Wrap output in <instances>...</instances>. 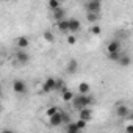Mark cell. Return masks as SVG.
<instances>
[{
  "instance_id": "cell-1",
  "label": "cell",
  "mask_w": 133,
  "mask_h": 133,
  "mask_svg": "<svg viewBox=\"0 0 133 133\" xmlns=\"http://www.w3.org/2000/svg\"><path fill=\"white\" fill-rule=\"evenodd\" d=\"M71 103H72V107H74L75 110H82V108H85V107L94 105L96 100H94V97H91L89 94H80V92H78V94H74Z\"/></svg>"
},
{
  "instance_id": "cell-2",
  "label": "cell",
  "mask_w": 133,
  "mask_h": 133,
  "mask_svg": "<svg viewBox=\"0 0 133 133\" xmlns=\"http://www.w3.org/2000/svg\"><path fill=\"white\" fill-rule=\"evenodd\" d=\"M116 114L121 117V119H131V110L127 107V105H124V103H121V105H117L116 107Z\"/></svg>"
},
{
  "instance_id": "cell-3",
  "label": "cell",
  "mask_w": 133,
  "mask_h": 133,
  "mask_svg": "<svg viewBox=\"0 0 133 133\" xmlns=\"http://www.w3.org/2000/svg\"><path fill=\"white\" fill-rule=\"evenodd\" d=\"M27 89H28V88H27V83H25L24 80H19V78H17V80L13 82V91H14L16 94L24 96V94L27 92Z\"/></svg>"
},
{
  "instance_id": "cell-4",
  "label": "cell",
  "mask_w": 133,
  "mask_h": 133,
  "mask_svg": "<svg viewBox=\"0 0 133 133\" xmlns=\"http://www.w3.org/2000/svg\"><path fill=\"white\" fill-rule=\"evenodd\" d=\"M49 124H50L52 127H58V125H61V124H63V111L58 110L55 114L49 116Z\"/></svg>"
},
{
  "instance_id": "cell-5",
  "label": "cell",
  "mask_w": 133,
  "mask_h": 133,
  "mask_svg": "<svg viewBox=\"0 0 133 133\" xmlns=\"http://www.w3.org/2000/svg\"><path fill=\"white\" fill-rule=\"evenodd\" d=\"M68 28H69V33H77L82 28V24H80L78 19L71 17V19H68Z\"/></svg>"
},
{
  "instance_id": "cell-6",
  "label": "cell",
  "mask_w": 133,
  "mask_h": 133,
  "mask_svg": "<svg viewBox=\"0 0 133 133\" xmlns=\"http://www.w3.org/2000/svg\"><path fill=\"white\" fill-rule=\"evenodd\" d=\"M78 119H83V121L89 122V121L92 119V110H91L89 107H85V108L78 110Z\"/></svg>"
},
{
  "instance_id": "cell-7",
  "label": "cell",
  "mask_w": 133,
  "mask_h": 133,
  "mask_svg": "<svg viewBox=\"0 0 133 133\" xmlns=\"http://www.w3.org/2000/svg\"><path fill=\"white\" fill-rule=\"evenodd\" d=\"M100 8H102V3L97 2V0H89L86 3V11L88 13H100Z\"/></svg>"
},
{
  "instance_id": "cell-8",
  "label": "cell",
  "mask_w": 133,
  "mask_h": 133,
  "mask_svg": "<svg viewBox=\"0 0 133 133\" xmlns=\"http://www.w3.org/2000/svg\"><path fill=\"white\" fill-rule=\"evenodd\" d=\"M53 88H55V78H52V77L45 78V82L42 83V91L44 92H52Z\"/></svg>"
},
{
  "instance_id": "cell-9",
  "label": "cell",
  "mask_w": 133,
  "mask_h": 133,
  "mask_svg": "<svg viewBox=\"0 0 133 133\" xmlns=\"http://www.w3.org/2000/svg\"><path fill=\"white\" fill-rule=\"evenodd\" d=\"M116 63H117V64H121L122 68H128V66L131 64V58H130V56H128L127 53H122V55L119 56V59H117Z\"/></svg>"
},
{
  "instance_id": "cell-10",
  "label": "cell",
  "mask_w": 133,
  "mask_h": 133,
  "mask_svg": "<svg viewBox=\"0 0 133 133\" xmlns=\"http://www.w3.org/2000/svg\"><path fill=\"white\" fill-rule=\"evenodd\" d=\"M28 59H30V56H28V53H25L22 49L16 53V61L17 63H21V64H25V63H28Z\"/></svg>"
},
{
  "instance_id": "cell-11",
  "label": "cell",
  "mask_w": 133,
  "mask_h": 133,
  "mask_svg": "<svg viewBox=\"0 0 133 133\" xmlns=\"http://www.w3.org/2000/svg\"><path fill=\"white\" fill-rule=\"evenodd\" d=\"M121 45H122V44H121V41H119V39H113V41L107 45V53H108V52H116V50H121Z\"/></svg>"
},
{
  "instance_id": "cell-12",
  "label": "cell",
  "mask_w": 133,
  "mask_h": 133,
  "mask_svg": "<svg viewBox=\"0 0 133 133\" xmlns=\"http://www.w3.org/2000/svg\"><path fill=\"white\" fill-rule=\"evenodd\" d=\"M68 88H66V82L63 80V78H55V88H53V91H58V92H63V91H66Z\"/></svg>"
},
{
  "instance_id": "cell-13",
  "label": "cell",
  "mask_w": 133,
  "mask_h": 133,
  "mask_svg": "<svg viewBox=\"0 0 133 133\" xmlns=\"http://www.w3.org/2000/svg\"><path fill=\"white\" fill-rule=\"evenodd\" d=\"M77 69H78V63H77V59L72 58V59L68 63V66H66V71H68L69 74H75Z\"/></svg>"
},
{
  "instance_id": "cell-14",
  "label": "cell",
  "mask_w": 133,
  "mask_h": 133,
  "mask_svg": "<svg viewBox=\"0 0 133 133\" xmlns=\"http://www.w3.org/2000/svg\"><path fill=\"white\" fill-rule=\"evenodd\" d=\"M56 27H58V31L59 33H69V28H68V19H61L56 22Z\"/></svg>"
},
{
  "instance_id": "cell-15",
  "label": "cell",
  "mask_w": 133,
  "mask_h": 133,
  "mask_svg": "<svg viewBox=\"0 0 133 133\" xmlns=\"http://www.w3.org/2000/svg\"><path fill=\"white\" fill-rule=\"evenodd\" d=\"M53 19L58 22V21H61V19H66V11L59 6V8H56V10H53Z\"/></svg>"
},
{
  "instance_id": "cell-16",
  "label": "cell",
  "mask_w": 133,
  "mask_h": 133,
  "mask_svg": "<svg viewBox=\"0 0 133 133\" xmlns=\"http://www.w3.org/2000/svg\"><path fill=\"white\" fill-rule=\"evenodd\" d=\"M16 44H17V47H19V49H27V47L30 45V41H28V38L21 36V38H17Z\"/></svg>"
},
{
  "instance_id": "cell-17",
  "label": "cell",
  "mask_w": 133,
  "mask_h": 133,
  "mask_svg": "<svg viewBox=\"0 0 133 133\" xmlns=\"http://www.w3.org/2000/svg\"><path fill=\"white\" fill-rule=\"evenodd\" d=\"M121 55H122V52H121V50H116V52H108V53H107V58H108L110 61H114V63H116V61L119 59V56H121Z\"/></svg>"
},
{
  "instance_id": "cell-18",
  "label": "cell",
  "mask_w": 133,
  "mask_h": 133,
  "mask_svg": "<svg viewBox=\"0 0 133 133\" xmlns=\"http://www.w3.org/2000/svg\"><path fill=\"white\" fill-rule=\"evenodd\" d=\"M66 130H68L69 133H78L80 131V128H78V125L75 122H68L66 124Z\"/></svg>"
},
{
  "instance_id": "cell-19",
  "label": "cell",
  "mask_w": 133,
  "mask_h": 133,
  "mask_svg": "<svg viewBox=\"0 0 133 133\" xmlns=\"http://www.w3.org/2000/svg\"><path fill=\"white\" fill-rule=\"evenodd\" d=\"M89 91H91V86L86 82H83V83L78 85V92L80 94H89Z\"/></svg>"
},
{
  "instance_id": "cell-20",
  "label": "cell",
  "mask_w": 133,
  "mask_h": 133,
  "mask_svg": "<svg viewBox=\"0 0 133 133\" xmlns=\"http://www.w3.org/2000/svg\"><path fill=\"white\" fill-rule=\"evenodd\" d=\"M72 97H74V92H72V91H69V89H66V91H63V92H61V99H63L64 102H71V100H72Z\"/></svg>"
},
{
  "instance_id": "cell-21",
  "label": "cell",
  "mask_w": 133,
  "mask_h": 133,
  "mask_svg": "<svg viewBox=\"0 0 133 133\" xmlns=\"http://www.w3.org/2000/svg\"><path fill=\"white\" fill-rule=\"evenodd\" d=\"M42 38H44V41H45V42H50V44L55 41V36H53V33H52L50 30H45V31L42 33Z\"/></svg>"
},
{
  "instance_id": "cell-22",
  "label": "cell",
  "mask_w": 133,
  "mask_h": 133,
  "mask_svg": "<svg viewBox=\"0 0 133 133\" xmlns=\"http://www.w3.org/2000/svg\"><path fill=\"white\" fill-rule=\"evenodd\" d=\"M86 19H88V22H91V24H96V22L99 21V13H88Z\"/></svg>"
},
{
  "instance_id": "cell-23",
  "label": "cell",
  "mask_w": 133,
  "mask_h": 133,
  "mask_svg": "<svg viewBox=\"0 0 133 133\" xmlns=\"http://www.w3.org/2000/svg\"><path fill=\"white\" fill-rule=\"evenodd\" d=\"M61 6V2L59 0H49V8L53 11V10H56V8H59Z\"/></svg>"
},
{
  "instance_id": "cell-24",
  "label": "cell",
  "mask_w": 133,
  "mask_h": 133,
  "mask_svg": "<svg viewBox=\"0 0 133 133\" xmlns=\"http://www.w3.org/2000/svg\"><path fill=\"white\" fill-rule=\"evenodd\" d=\"M58 111V107H55V105H52V107H49L47 108V111H45V114H47V117L49 116H52V114H55Z\"/></svg>"
},
{
  "instance_id": "cell-25",
  "label": "cell",
  "mask_w": 133,
  "mask_h": 133,
  "mask_svg": "<svg viewBox=\"0 0 133 133\" xmlns=\"http://www.w3.org/2000/svg\"><path fill=\"white\" fill-rule=\"evenodd\" d=\"M75 124L78 125V128H80V130H83V128H86V124H88V122H86V121H83V119H78Z\"/></svg>"
},
{
  "instance_id": "cell-26",
  "label": "cell",
  "mask_w": 133,
  "mask_h": 133,
  "mask_svg": "<svg viewBox=\"0 0 133 133\" xmlns=\"http://www.w3.org/2000/svg\"><path fill=\"white\" fill-rule=\"evenodd\" d=\"M100 31H102V28H100L99 25H94V27L91 28V33H92V35H96V36H97V35H100Z\"/></svg>"
},
{
  "instance_id": "cell-27",
  "label": "cell",
  "mask_w": 133,
  "mask_h": 133,
  "mask_svg": "<svg viewBox=\"0 0 133 133\" xmlns=\"http://www.w3.org/2000/svg\"><path fill=\"white\" fill-rule=\"evenodd\" d=\"M75 42H77V38H75V36H74V35L71 33V35L68 36V44H71V45H74Z\"/></svg>"
},
{
  "instance_id": "cell-28",
  "label": "cell",
  "mask_w": 133,
  "mask_h": 133,
  "mask_svg": "<svg viewBox=\"0 0 133 133\" xmlns=\"http://www.w3.org/2000/svg\"><path fill=\"white\" fill-rule=\"evenodd\" d=\"M68 122H71L69 114H68V113H63V124H68Z\"/></svg>"
},
{
  "instance_id": "cell-29",
  "label": "cell",
  "mask_w": 133,
  "mask_h": 133,
  "mask_svg": "<svg viewBox=\"0 0 133 133\" xmlns=\"http://www.w3.org/2000/svg\"><path fill=\"white\" fill-rule=\"evenodd\" d=\"M127 131H133V125H131V124H130V125L127 127Z\"/></svg>"
},
{
  "instance_id": "cell-30",
  "label": "cell",
  "mask_w": 133,
  "mask_h": 133,
  "mask_svg": "<svg viewBox=\"0 0 133 133\" xmlns=\"http://www.w3.org/2000/svg\"><path fill=\"white\" fill-rule=\"evenodd\" d=\"M0 2H10V0H0Z\"/></svg>"
},
{
  "instance_id": "cell-31",
  "label": "cell",
  "mask_w": 133,
  "mask_h": 133,
  "mask_svg": "<svg viewBox=\"0 0 133 133\" xmlns=\"http://www.w3.org/2000/svg\"><path fill=\"white\" fill-rule=\"evenodd\" d=\"M0 97H2V88H0Z\"/></svg>"
},
{
  "instance_id": "cell-32",
  "label": "cell",
  "mask_w": 133,
  "mask_h": 133,
  "mask_svg": "<svg viewBox=\"0 0 133 133\" xmlns=\"http://www.w3.org/2000/svg\"><path fill=\"white\" fill-rule=\"evenodd\" d=\"M59 2H64V0H59Z\"/></svg>"
},
{
  "instance_id": "cell-33",
  "label": "cell",
  "mask_w": 133,
  "mask_h": 133,
  "mask_svg": "<svg viewBox=\"0 0 133 133\" xmlns=\"http://www.w3.org/2000/svg\"><path fill=\"white\" fill-rule=\"evenodd\" d=\"M97 2H100V0H97Z\"/></svg>"
}]
</instances>
